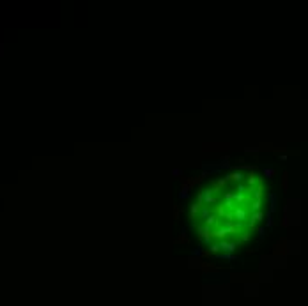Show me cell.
<instances>
[{
	"label": "cell",
	"mask_w": 308,
	"mask_h": 306,
	"mask_svg": "<svg viewBox=\"0 0 308 306\" xmlns=\"http://www.w3.org/2000/svg\"><path fill=\"white\" fill-rule=\"evenodd\" d=\"M232 212H234V221L243 223V225L248 223V219H250V216H251L250 205H235V209L232 210Z\"/></svg>",
	"instance_id": "6da1fadb"
},
{
	"label": "cell",
	"mask_w": 308,
	"mask_h": 306,
	"mask_svg": "<svg viewBox=\"0 0 308 306\" xmlns=\"http://www.w3.org/2000/svg\"><path fill=\"white\" fill-rule=\"evenodd\" d=\"M218 191L216 190H212V188H206V190H202V196H204V207H209V205H216L218 204Z\"/></svg>",
	"instance_id": "7a4b0ae2"
},
{
	"label": "cell",
	"mask_w": 308,
	"mask_h": 306,
	"mask_svg": "<svg viewBox=\"0 0 308 306\" xmlns=\"http://www.w3.org/2000/svg\"><path fill=\"white\" fill-rule=\"evenodd\" d=\"M197 234L202 237V241L206 244H211V239H212V228L206 227V225H197Z\"/></svg>",
	"instance_id": "3957f363"
},
{
	"label": "cell",
	"mask_w": 308,
	"mask_h": 306,
	"mask_svg": "<svg viewBox=\"0 0 308 306\" xmlns=\"http://www.w3.org/2000/svg\"><path fill=\"white\" fill-rule=\"evenodd\" d=\"M218 244H220V249L225 251V253H232V251L235 249V246H237L234 241H220Z\"/></svg>",
	"instance_id": "277c9868"
},
{
	"label": "cell",
	"mask_w": 308,
	"mask_h": 306,
	"mask_svg": "<svg viewBox=\"0 0 308 306\" xmlns=\"http://www.w3.org/2000/svg\"><path fill=\"white\" fill-rule=\"evenodd\" d=\"M227 235H229V234H227V228H225L223 225H220L218 228L212 230V237H216V239H220V241H225Z\"/></svg>",
	"instance_id": "5b68a950"
},
{
	"label": "cell",
	"mask_w": 308,
	"mask_h": 306,
	"mask_svg": "<svg viewBox=\"0 0 308 306\" xmlns=\"http://www.w3.org/2000/svg\"><path fill=\"white\" fill-rule=\"evenodd\" d=\"M202 207H204V205L198 204V202H193L191 205H190V219H191V221L197 219V214H200V209H202Z\"/></svg>",
	"instance_id": "8992f818"
},
{
	"label": "cell",
	"mask_w": 308,
	"mask_h": 306,
	"mask_svg": "<svg viewBox=\"0 0 308 306\" xmlns=\"http://www.w3.org/2000/svg\"><path fill=\"white\" fill-rule=\"evenodd\" d=\"M225 179H227V182L241 184V182H243V179H244V175H243V172H234V173H230V175H227Z\"/></svg>",
	"instance_id": "52a82bcc"
},
{
	"label": "cell",
	"mask_w": 308,
	"mask_h": 306,
	"mask_svg": "<svg viewBox=\"0 0 308 306\" xmlns=\"http://www.w3.org/2000/svg\"><path fill=\"white\" fill-rule=\"evenodd\" d=\"M212 214H216L220 219H223L225 218V214H227V209H225V205L221 204V202H218L216 205H214V209H212Z\"/></svg>",
	"instance_id": "ba28073f"
},
{
	"label": "cell",
	"mask_w": 308,
	"mask_h": 306,
	"mask_svg": "<svg viewBox=\"0 0 308 306\" xmlns=\"http://www.w3.org/2000/svg\"><path fill=\"white\" fill-rule=\"evenodd\" d=\"M259 184V177L255 175V172H250L246 175V188H257Z\"/></svg>",
	"instance_id": "9c48e42d"
},
{
	"label": "cell",
	"mask_w": 308,
	"mask_h": 306,
	"mask_svg": "<svg viewBox=\"0 0 308 306\" xmlns=\"http://www.w3.org/2000/svg\"><path fill=\"white\" fill-rule=\"evenodd\" d=\"M250 210H251V212L262 210V200H251V204H250Z\"/></svg>",
	"instance_id": "30bf717a"
},
{
	"label": "cell",
	"mask_w": 308,
	"mask_h": 306,
	"mask_svg": "<svg viewBox=\"0 0 308 306\" xmlns=\"http://www.w3.org/2000/svg\"><path fill=\"white\" fill-rule=\"evenodd\" d=\"M211 214H212L211 207H202V209H200V214H198V218H200V219H206V218H207V216H211Z\"/></svg>",
	"instance_id": "8fae6325"
},
{
	"label": "cell",
	"mask_w": 308,
	"mask_h": 306,
	"mask_svg": "<svg viewBox=\"0 0 308 306\" xmlns=\"http://www.w3.org/2000/svg\"><path fill=\"white\" fill-rule=\"evenodd\" d=\"M262 173H264L266 179H273V177L276 175V170H274V168H262Z\"/></svg>",
	"instance_id": "7c38bea8"
},
{
	"label": "cell",
	"mask_w": 308,
	"mask_h": 306,
	"mask_svg": "<svg viewBox=\"0 0 308 306\" xmlns=\"http://www.w3.org/2000/svg\"><path fill=\"white\" fill-rule=\"evenodd\" d=\"M250 237H251V232H250V230H244V232L239 235V241H243V243H248V241H250Z\"/></svg>",
	"instance_id": "4fadbf2b"
},
{
	"label": "cell",
	"mask_w": 308,
	"mask_h": 306,
	"mask_svg": "<svg viewBox=\"0 0 308 306\" xmlns=\"http://www.w3.org/2000/svg\"><path fill=\"white\" fill-rule=\"evenodd\" d=\"M188 188H190L188 184H186V186H182V190H181V193H179V198H188V196H190V193H188Z\"/></svg>",
	"instance_id": "5bb4252c"
},
{
	"label": "cell",
	"mask_w": 308,
	"mask_h": 306,
	"mask_svg": "<svg viewBox=\"0 0 308 306\" xmlns=\"http://www.w3.org/2000/svg\"><path fill=\"white\" fill-rule=\"evenodd\" d=\"M209 251H211V253H218V251H220V244H209Z\"/></svg>",
	"instance_id": "9a60e30c"
},
{
	"label": "cell",
	"mask_w": 308,
	"mask_h": 306,
	"mask_svg": "<svg viewBox=\"0 0 308 306\" xmlns=\"http://www.w3.org/2000/svg\"><path fill=\"white\" fill-rule=\"evenodd\" d=\"M172 175H173V177H181V175H182V170H181V168H173Z\"/></svg>",
	"instance_id": "2e32d148"
},
{
	"label": "cell",
	"mask_w": 308,
	"mask_h": 306,
	"mask_svg": "<svg viewBox=\"0 0 308 306\" xmlns=\"http://www.w3.org/2000/svg\"><path fill=\"white\" fill-rule=\"evenodd\" d=\"M266 227H273V218H271V214H268V218H266Z\"/></svg>",
	"instance_id": "e0dca14e"
},
{
	"label": "cell",
	"mask_w": 308,
	"mask_h": 306,
	"mask_svg": "<svg viewBox=\"0 0 308 306\" xmlns=\"http://www.w3.org/2000/svg\"><path fill=\"white\" fill-rule=\"evenodd\" d=\"M221 258H227V260H234L235 257H234L232 253H223V255H221Z\"/></svg>",
	"instance_id": "ac0fdd59"
},
{
	"label": "cell",
	"mask_w": 308,
	"mask_h": 306,
	"mask_svg": "<svg viewBox=\"0 0 308 306\" xmlns=\"http://www.w3.org/2000/svg\"><path fill=\"white\" fill-rule=\"evenodd\" d=\"M264 234H266V228H264V227H260V228H259V235H260V237H264Z\"/></svg>",
	"instance_id": "d6986e66"
},
{
	"label": "cell",
	"mask_w": 308,
	"mask_h": 306,
	"mask_svg": "<svg viewBox=\"0 0 308 306\" xmlns=\"http://www.w3.org/2000/svg\"><path fill=\"white\" fill-rule=\"evenodd\" d=\"M191 253H193V255H200V253H202V251H200V248H198V249H193Z\"/></svg>",
	"instance_id": "ffe728a7"
}]
</instances>
